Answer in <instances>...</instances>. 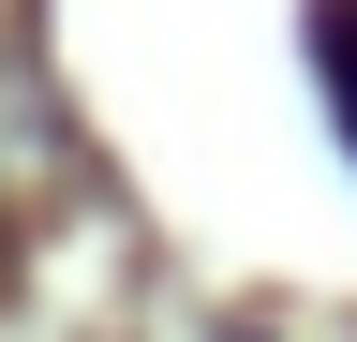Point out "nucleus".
<instances>
[{"instance_id":"1","label":"nucleus","mask_w":357,"mask_h":342,"mask_svg":"<svg viewBox=\"0 0 357 342\" xmlns=\"http://www.w3.org/2000/svg\"><path fill=\"white\" fill-rule=\"evenodd\" d=\"M328 75H342V134H357V15H328Z\"/></svg>"}]
</instances>
